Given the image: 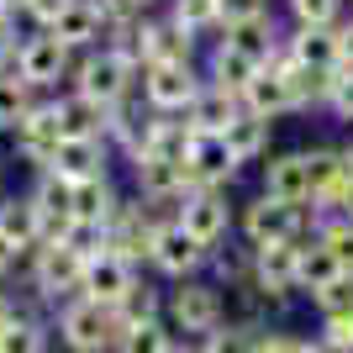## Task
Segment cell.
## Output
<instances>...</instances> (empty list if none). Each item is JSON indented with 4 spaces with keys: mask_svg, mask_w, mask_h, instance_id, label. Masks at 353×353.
Returning a JSON list of instances; mask_svg holds the SVG:
<instances>
[{
    "mask_svg": "<svg viewBox=\"0 0 353 353\" xmlns=\"http://www.w3.org/2000/svg\"><path fill=\"white\" fill-rule=\"evenodd\" d=\"M137 79H143V63H137V53H121V48L79 53L69 69V90L85 95L90 105H101V111H117L121 101H132Z\"/></svg>",
    "mask_w": 353,
    "mask_h": 353,
    "instance_id": "obj_1",
    "label": "cell"
},
{
    "mask_svg": "<svg viewBox=\"0 0 353 353\" xmlns=\"http://www.w3.org/2000/svg\"><path fill=\"white\" fill-rule=\"evenodd\" d=\"M163 322L169 332L185 343H201L206 332H216L227 322V295L206 280V274H195V280H179L163 290Z\"/></svg>",
    "mask_w": 353,
    "mask_h": 353,
    "instance_id": "obj_2",
    "label": "cell"
},
{
    "mask_svg": "<svg viewBox=\"0 0 353 353\" xmlns=\"http://www.w3.org/2000/svg\"><path fill=\"white\" fill-rule=\"evenodd\" d=\"M48 322H53V332H59V343L69 353H117L121 322H117V311L101 306V301L74 295V301H63Z\"/></svg>",
    "mask_w": 353,
    "mask_h": 353,
    "instance_id": "obj_3",
    "label": "cell"
},
{
    "mask_svg": "<svg viewBox=\"0 0 353 353\" xmlns=\"http://www.w3.org/2000/svg\"><path fill=\"white\" fill-rule=\"evenodd\" d=\"M243 243L248 248H269V243H306L311 237V206H285V201H269V195H253L243 216Z\"/></svg>",
    "mask_w": 353,
    "mask_h": 353,
    "instance_id": "obj_4",
    "label": "cell"
},
{
    "mask_svg": "<svg viewBox=\"0 0 353 353\" xmlns=\"http://www.w3.org/2000/svg\"><path fill=\"white\" fill-rule=\"evenodd\" d=\"M201 90H206L201 63H153V69H143V79H137V101H143L153 117H185Z\"/></svg>",
    "mask_w": 353,
    "mask_h": 353,
    "instance_id": "obj_5",
    "label": "cell"
},
{
    "mask_svg": "<svg viewBox=\"0 0 353 353\" xmlns=\"http://www.w3.org/2000/svg\"><path fill=\"white\" fill-rule=\"evenodd\" d=\"M74 59H79V53H69L53 32H21V48H16L11 74L27 79L37 95H59V85H69Z\"/></svg>",
    "mask_w": 353,
    "mask_h": 353,
    "instance_id": "obj_6",
    "label": "cell"
},
{
    "mask_svg": "<svg viewBox=\"0 0 353 353\" xmlns=\"http://www.w3.org/2000/svg\"><path fill=\"white\" fill-rule=\"evenodd\" d=\"M159 211L143 206L137 195H121V206L111 211V221H105V253L111 259H121V264L143 269L148 253H153V232H159Z\"/></svg>",
    "mask_w": 353,
    "mask_h": 353,
    "instance_id": "obj_7",
    "label": "cell"
},
{
    "mask_svg": "<svg viewBox=\"0 0 353 353\" xmlns=\"http://www.w3.org/2000/svg\"><path fill=\"white\" fill-rule=\"evenodd\" d=\"M132 195L143 206H153L159 216H179L185 195H195L185 159H137L132 163Z\"/></svg>",
    "mask_w": 353,
    "mask_h": 353,
    "instance_id": "obj_8",
    "label": "cell"
},
{
    "mask_svg": "<svg viewBox=\"0 0 353 353\" xmlns=\"http://www.w3.org/2000/svg\"><path fill=\"white\" fill-rule=\"evenodd\" d=\"M59 143H63V132H59V117H53V95H37V105L16 121V132H11V159L27 163L32 174H43L59 159Z\"/></svg>",
    "mask_w": 353,
    "mask_h": 353,
    "instance_id": "obj_9",
    "label": "cell"
},
{
    "mask_svg": "<svg viewBox=\"0 0 353 353\" xmlns=\"http://www.w3.org/2000/svg\"><path fill=\"white\" fill-rule=\"evenodd\" d=\"M206 264H211V253L195 243L185 227H179L174 216H163L159 221V232H153V253H148V269L153 274H163L169 285H179V280H195V274H206Z\"/></svg>",
    "mask_w": 353,
    "mask_h": 353,
    "instance_id": "obj_10",
    "label": "cell"
},
{
    "mask_svg": "<svg viewBox=\"0 0 353 353\" xmlns=\"http://www.w3.org/2000/svg\"><path fill=\"white\" fill-rule=\"evenodd\" d=\"M295 264H301V243L253 248V295H259L269 311H280L295 295Z\"/></svg>",
    "mask_w": 353,
    "mask_h": 353,
    "instance_id": "obj_11",
    "label": "cell"
},
{
    "mask_svg": "<svg viewBox=\"0 0 353 353\" xmlns=\"http://www.w3.org/2000/svg\"><path fill=\"white\" fill-rule=\"evenodd\" d=\"M195 37L185 27H174L169 16H143L137 21V43H132V53H137V63L143 69H153V63H195Z\"/></svg>",
    "mask_w": 353,
    "mask_h": 353,
    "instance_id": "obj_12",
    "label": "cell"
},
{
    "mask_svg": "<svg viewBox=\"0 0 353 353\" xmlns=\"http://www.w3.org/2000/svg\"><path fill=\"white\" fill-rule=\"evenodd\" d=\"M179 227L201 243V248H221L227 237H232V206H227V190H195L185 195V206H179Z\"/></svg>",
    "mask_w": 353,
    "mask_h": 353,
    "instance_id": "obj_13",
    "label": "cell"
},
{
    "mask_svg": "<svg viewBox=\"0 0 353 353\" xmlns=\"http://www.w3.org/2000/svg\"><path fill=\"white\" fill-rule=\"evenodd\" d=\"M185 169H190V185H195V190H227V185L243 174V163L232 159V148L221 143V137H211V132H195L190 137Z\"/></svg>",
    "mask_w": 353,
    "mask_h": 353,
    "instance_id": "obj_14",
    "label": "cell"
},
{
    "mask_svg": "<svg viewBox=\"0 0 353 353\" xmlns=\"http://www.w3.org/2000/svg\"><path fill=\"white\" fill-rule=\"evenodd\" d=\"M48 348H53V322L43 316V306L11 295V316L0 327V353H48Z\"/></svg>",
    "mask_w": 353,
    "mask_h": 353,
    "instance_id": "obj_15",
    "label": "cell"
},
{
    "mask_svg": "<svg viewBox=\"0 0 353 353\" xmlns=\"http://www.w3.org/2000/svg\"><path fill=\"white\" fill-rule=\"evenodd\" d=\"M259 69H264V63H259V59H248L243 48H232L227 37H216V43H211V53H206V63H201L206 85L227 90V95H237V101H243V90H248L253 79H259Z\"/></svg>",
    "mask_w": 353,
    "mask_h": 353,
    "instance_id": "obj_16",
    "label": "cell"
},
{
    "mask_svg": "<svg viewBox=\"0 0 353 353\" xmlns=\"http://www.w3.org/2000/svg\"><path fill=\"white\" fill-rule=\"evenodd\" d=\"M137 274H143V269L121 264V259H111V253H95V259H85V280H79V295H85V301H101V306L117 311V301L137 285Z\"/></svg>",
    "mask_w": 353,
    "mask_h": 353,
    "instance_id": "obj_17",
    "label": "cell"
},
{
    "mask_svg": "<svg viewBox=\"0 0 353 353\" xmlns=\"http://www.w3.org/2000/svg\"><path fill=\"white\" fill-rule=\"evenodd\" d=\"M259 195L285 201V206H311L306 159H301V153H280V159H269L264 163V179H259Z\"/></svg>",
    "mask_w": 353,
    "mask_h": 353,
    "instance_id": "obj_18",
    "label": "cell"
},
{
    "mask_svg": "<svg viewBox=\"0 0 353 353\" xmlns=\"http://www.w3.org/2000/svg\"><path fill=\"white\" fill-rule=\"evenodd\" d=\"M53 174L74 179H95V174H111V143L105 137H63L59 143V159H53Z\"/></svg>",
    "mask_w": 353,
    "mask_h": 353,
    "instance_id": "obj_19",
    "label": "cell"
},
{
    "mask_svg": "<svg viewBox=\"0 0 353 353\" xmlns=\"http://www.w3.org/2000/svg\"><path fill=\"white\" fill-rule=\"evenodd\" d=\"M53 37H59L63 48H69V53H95V48H101V16H95V6H90V0H69V6H63L59 16H53Z\"/></svg>",
    "mask_w": 353,
    "mask_h": 353,
    "instance_id": "obj_20",
    "label": "cell"
},
{
    "mask_svg": "<svg viewBox=\"0 0 353 353\" xmlns=\"http://www.w3.org/2000/svg\"><path fill=\"white\" fill-rule=\"evenodd\" d=\"M117 206H121V190H117V179H111V174L74 179V185H69V211H74V221H95V227H105Z\"/></svg>",
    "mask_w": 353,
    "mask_h": 353,
    "instance_id": "obj_21",
    "label": "cell"
},
{
    "mask_svg": "<svg viewBox=\"0 0 353 353\" xmlns=\"http://www.w3.org/2000/svg\"><path fill=\"white\" fill-rule=\"evenodd\" d=\"M0 237L11 243L16 253H27L43 243V221H37V206H32V195H0Z\"/></svg>",
    "mask_w": 353,
    "mask_h": 353,
    "instance_id": "obj_22",
    "label": "cell"
},
{
    "mask_svg": "<svg viewBox=\"0 0 353 353\" xmlns=\"http://www.w3.org/2000/svg\"><path fill=\"white\" fill-rule=\"evenodd\" d=\"M285 53L306 69H338V27H290Z\"/></svg>",
    "mask_w": 353,
    "mask_h": 353,
    "instance_id": "obj_23",
    "label": "cell"
},
{
    "mask_svg": "<svg viewBox=\"0 0 353 353\" xmlns=\"http://www.w3.org/2000/svg\"><path fill=\"white\" fill-rule=\"evenodd\" d=\"M53 117H59V132L63 137H105L111 111L90 105L85 95H74V90H59V95H53Z\"/></svg>",
    "mask_w": 353,
    "mask_h": 353,
    "instance_id": "obj_24",
    "label": "cell"
},
{
    "mask_svg": "<svg viewBox=\"0 0 353 353\" xmlns=\"http://www.w3.org/2000/svg\"><path fill=\"white\" fill-rule=\"evenodd\" d=\"M206 274H211V285H216L221 295H227V290H248V285H253V248L227 237L221 248H211Z\"/></svg>",
    "mask_w": 353,
    "mask_h": 353,
    "instance_id": "obj_25",
    "label": "cell"
},
{
    "mask_svg": "<svg viewBox=\"0 0 353 353\" xmlns=\"http://www.w3.org/2000/svg\"><path fill=\"white\" fill-rule=\"evenodd\" d=\"M269 137H274V121L253 117V111H237L232 121H227V132H221V143L232 148L237 163H259L269 153Z\"/></svg>",
    "mask_w": 353,
    "mask_h": 353,
    "instance_id": "obj_26",
    "label": "cell"
},
{
    "mask_svg": "<svg viewBox=\"0 0 353 353\" xmlns=\"http://www.w3.org/2000/svg\"><path fill=\"white\" fill-rule=\"evenodd\" d=\"M243 111V101L237 95H227V90H216V85H206L201 95L190 101V111H185V121H190V132H211V137H221L227 132V121Z\"/></svg>",
    "mask_w": 353,
    "mask_h": 353,
    "instance_id": "obj_27",
    "label": "cell"
},
{
    "mask_svg": "<svg viewBox=\"0 0 353 353\" xmlns=\"http://www.w3.org/2000/svg\"><path fill=\"white\" fill-rule=\"evenodd\" d=\"M243 111H253V117H264V121H280L285 111H295L290 90H285V74L280 69H259V79L243 90Z\"/></svg>",
    "mask_w": 353,
    "mask_h": 353,
    "instance_id": "obj_28",
    "label": "cell"
},
{
    "mask_svg": "<svg viewBox=\"0 0 353 353\" xmlns=\"http://www.w3.org/2000/svg\"><path fill=\"white\" fill-rule=\"evenodd\" d=\"M190 137L195 132H190V121H185V117H153L137 159H185V153H190Z\"/></svg>",
    "mask_w": 353,
    "mask_h": 353,
    "instance_id": "obj_29",
    "label": "cell"
},
{
    "mask_svg": "<svg viewBox=\"0 0 353 353\" xmlns=\"http://www.w3.org/2000/svg\"><path fill=\"white\" fill-rule=\"evenodd\" d=\"M343 269H338V259L316 243V237H306L301 243V264H295V290L301 295H316V290H327V285L338 280Z\"/></svg>",
    "mask_w": 353,
    "mask_h": 353,
    "instance_id": "obj_30",
    "label": "cell"
},
{
    "mask_svg": "<svg viewBox=\"0 0 353 353\" xmlns=\"http://www.w3.org/2000/svg\"><path fill=\"white\" fill-rule=\"evenodd\" d=\"M232 48H243L248 59H259V63H269L274 53L285 48V32L274 27V16H259V21H248V27H232V32H221Z\"/></svg>",
    "mask_w": 353,
    "mask_h": 353,
    "instance_id": "obj_31",
    "label": "cell"
},
{
    "mask_svg": "<svg viewBox=\"0 0 353 353\" xmlns=\"http://www.w3.org/2000/svg\"><path fill=\"white\" fill-rule=\"evenodd\" d=\"M159 316H163V285H153V280L137 274V285L117 301V322L137 327V322H159Z\"/></svg>",
    "mask_w": 353,
    "mask_h": 353,
    "instance_id": "obj_32",
    "label": "cell"
},
{
    "mask_svg": "<svg viewBox=\"0 0 353 353\" xmlns=\"http://www.w3.org/2000/svg\"><path fill=\"white\" fill-rule=\"evenodd\" d=\"M32 105H37V90H32L27 79H16L11 69H0V137H11L16 121L27 117Z\"/></svg>",
    "mask_w": 353,
    "mask_h": 353,
    "instance_id": "obj_33",
    "label": "cell"
},
{
    "mask_svg": "<svg viewBox=\"0 0 353 353\" xmlns=\"http://www.w3.org/2000/svg\"><path fill=\"white\" fill-rule=\"evenodd\" d=\"M163 16L174 21V27H185L201 43L206 32H221V16H216V0H169L163 6Z\"/></svg>",
    "mask_w": 353,
    "mask_h": 353,
    "instance_id": "obj_34",
    "label": "cell"
},
{
    "mask_svg": "<svg viewBox=\"0 0 353 353\" xmlns=\"http://www.w3.org/2000/svg\"><path fill=\"white\" fill-rule=\"evenodd\" d=\"M311 237H316V243H322V248L338 259L343 274H353V221L327 216V221H316V227H311Z\"/></svg>",
    "mask_w": 353,
    "mask_h": 353,
    "instance_id": "obj_35",
    "label": "cell"
},
{
    "mask_svg": "<svg viewBox=\"0 0 353 353\" xmlns=\"http://www.w3.org/2000/svg\"><path fill=\"white\" fill-rule=\"evenodd\" d=\"M174 343V332H169V322H137V327H121V338H117V353H163Z\"/></svg>",
    "mask_w": 353,
    "mask_h": 353,
    "instance_id": "obj_36",
    "label": "cell"
},
{
    "mask_svg": "<svg viewBox=\"0 0 353 353\" xmlns=\"http://www.w3.org/2000/svg\"><path fill=\"white\" fill-rule=\"evenodd\" d=\"M264 327H243V322H221L216 332H206V338L195 343L201 353H253V338H259Z\"/></svg>",
    "mask_w": 353,
    "mask_h": 353,
    "instance_id": "obj_37",
    "label": "cell"
},
{
    "mask_svg": "<svg viewBox=\"0 0 353 353\" xmlns=\"http://www.w3.org/2000/svg\"><path fill=\"white\" fill-rule=\"evenodd\" d=\"M316 348L322 353H353V311L316 316Z\"/></svg>",
    "mask_w": 353,
    "mask_h": 353,
    "instance_id": "obj_38",
    "label": "cell"
},
{
    "mask_svg": "<svg viewBox=\"0 0 353 353\" xmlns=\"http://www.w3.org/2000/svg\"><path fill=\"white\" fill-rule=\"evenodd\" d=\"M253 353H322L316 338L306 332H290V327H264L259 338H253Z\"/></svg>",
    "mask_w": 353,
    "mask_h": 353,
    "instance_id": "obj_39",
    "label": "cell"
},
{
    "mask_svg": "<svg viewBox=\"0 0 353 353\" xmlns=\"http://www.w3.org/2000/svg\"><path fill=\"white\" fill-rule=\"evenodd\" d=\"M290 11V27H338L343 0H285Z\"/></svg>",
    "mask_w": 353,
    "mask_h": 353,
    "instance_id": "obj_40",
    "label": "cell"
},
{
    "mask_svg": "<svg viewBox=\"0 0 353 353\" xmlns=\"http://www.w3.org/2000/svg\"><path fill=\"white\" fill-rule=\"evenodd\" d=\"M69 253H79V259H95V253H105V227H95V221H69V232L59 237Z\"/></svg>",
    "mask_w": 353,
    "mask_h": 353,
    "instance_id": "obj_41",
    "label": "cell"
},
{
    "mask_svg": "<svg viewBox=\"0 0 353 353\" xmlns=\"http://www.w3.org/2000/svg\"><path fill=\"white\" fill-rule=\"evenodd\" d=\"M216 16H221V32H232V27H248V21L269 16V0H216Z\"/></svg>",
    "mask_w": 353,
    "mask_h": 353,
    "instance_id": "obj_42",
    "label": "cell"
},
{
    "mask_svg": "<svg viewBox=\"0 0 353 353\" xmlns=\"http://www.w3.org/2000/svg\"><path fill=\"white\" fill-rule=\"evenodd\" d=\"M311 306H316V316H327V311H353V274H338L327 290H316Z\"/></svg>",
    "mask_w": 353,
    "mask_h": 353,
    "instance_id": "obj_43",
    "label": "cell"
},
{
    "mask_svg": "<svg viewBox=\"0 0 353 353\" xmlns=\"http://www.w3.org/2000/svg\"><path fill=\"white\" fill-rule=\"evenodd\" d=\"M327 111H338L343 121H353V69L332 74V90H327Z\"/></svg>",
    "mask_w": 353,
    "mask_h": 353,
    "instance_id": "obj_44",
    "label": "cell"
},
{
    "mask_svg": "<svg viewBox=\"0 0 353 353\" xmlns=\"http://www.w3.org/2000/svg\"><path fill=\"white\" fill-rule=\"evenodd\" d=\"M63 6H69V0H27V11H21V16L32 21V32H48V27H53V16H59Z\"/></svg>",
    "mask_w": 353,
    "mask_h": 353,
    "instance_id": "obj_45",
    "label": "cell"
},
{
    "mask_svg": "<svg viewBox=\"0 0 353 353\" xmlns=\"http://www.w3.org/2000/svg\"><path fill=\"white\" fill-rule=\"evenodd\" d=\"M16 48H21L16 21H0V69H11V63H16Z\"/></svg>",
    "mask_w": 353,
    "mask_h": 353,
    "instance_id": "obj_46",
    "label": "cell"
},
{
    "mask_svg": "<svg viewBox=\"0 0 353 353\" xmlns=\"http://www.w3.org/2000/svg\"><path fill=\"white\" fill-rule=\"evenodd\" d=\"M338 69H353V21L338 27Z\"/></svg>",
    "mask_w": 353,
    "mask_h": 353,
    "instance_id": "obj_47",
    "label": "cell"
},
{
    "mask_svg": "<svg viewBox=\"0 0 353 353\" xmlns=\"http://www.w3.org/2000/svg\"><path fill=\"white\" fill-rule=\"evenodd\" d=\"M6 280H16V248L0 237V285H6Z\"/></svg>",
    "mask_w": 353,
    "mask_h": 353,
    "instance_id": "obj_48",
    "label": "cell"
},
{
    "mask_svg": "<svg viewBox=\"0 0 353 353\" xmlns=\"http://www.w3.org/2000/svg\"><path fill=\"white\" fill-rule=\"evenodd\" d=\"M127 6H132L137 16H153V11H159V6H169V0H127Z\"/></svg>",
    "mask_w": 353,
    "mask_h": 353,
    "instance_id": "obj_49",
    "label": "cell"
},
{
    "mask_svg": "<svg viewBox=\"0 0 353 353\" xmlns=\"http://www.w3.org/2000/svg\"><path fill=\"white\" fill-rule=\"evenodd\" d=\"M163 353H190V343H185V338H174V343H169Z\"/></svg>",
    "mask_w": 353,
    "mask_h": 353,
    "instance_id": "obj_50",
    "label": "cell"
},
{
    "mask_svg": "<svg viewBox=\"0 0 353 353\" xmlns=\"http://www.w3.org/2000/svg\"><path fill=\"white\" fill-rule=\"evenodd\" d=\"M6 316H11V295H0V327H6Z\"/></svg>",
    "mask_w": 353,
    "mask_h": 353,
    "instance_id": "obj_51",
    "label": "cell"
},
{
    "mask_svg": "<svg viewBox=\"0 0 353 353\" xmlns=\"http://www.w3.org/2000/svg\"><path fill=\"white\" fill-rule=\"evenodd\" d=\"M0 195H6V153H0Z\"/></svg>",
    "mask_w": 353,
    "mask_h": 353,
    "instance_id": "obj_52",
    "label": "cell"
},
{
    "mask_svg": "<svg viewBox=\"0 0 353 353\" xmlns=\"http://www.w3.org/2000/svg\"><path fill=\"white\" fill-rule=\"evenodd\" d=\"M0 21H16V16H11V6H6V0H0Z\"/></svg>",
    "mask_w": 353,
    "mask_h": 353,
    "instance_id": "obj_53",
    "label": "cell"
},
{
    "mask_svg": "<svg viewBox=\"0 0 353 353\" xmlns=\"http://www.w3.org/2000/svg\"><path fill=\"white\" fill-rule=\"evenodd\" d=\"M190 353H201V348H195V343H190Z\"/></svg>",
    "mask_w": 353,
    "mask_h": 353,
    "instance_id": "obj_54",
    "label": "cell"
}]
</instances>
